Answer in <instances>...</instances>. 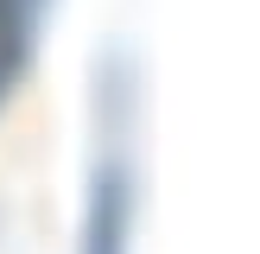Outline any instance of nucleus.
<instances>
[{"label": "nucleus", "instance_id": "f257e3e1", "mask_svg": "<svg viewBox=\"0 0 260 254\" xmlns=\"http://www.w3.org/2000/svg\"><path fill=\"white\" fill-rule=\"evenodd\" d=\"M134 229V165L121 146H108L89 178V216H83V254H127Z\"/></svg>", "mask_w": 260, "mask_h": 254}, {"label": "nucleus", "instance_id": "f03ea898", "mask_svg": "<svg viewBox=\"0 0 260 254\" xmlns=\"http://www.w3.org/2000/svg\"><path fill=\"white\" fill-rule=\"evenodd\" d=\"M32 7H38V0H0V32H13V25H32Z\"/></svg>", "mask_w": 260, "mask_h": 254}]
</instances>
